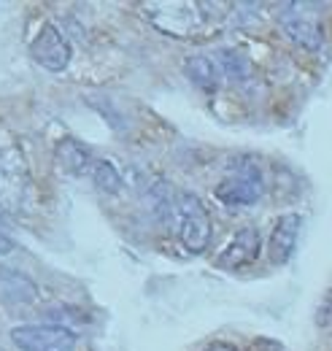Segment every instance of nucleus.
Segmentation results:
<instances>
[{
	"instance_id": "nucleus-16",
	"label": "nucleus",
	"mask_w": 332,
	"mask_h": 351,
	"mask_svg": "<svg viewBox=\"0 0 332 351\" xmlns=\"http://www.w3.org/2000/svg\"><path fill=\"white\" fill-rule=\"evenodd\" d=\"M14 252V238L8 235V230H5V221L0 217V254H11Z\"/></svg>"
},
{
	"instance_id": "nucleus-9",
	"label": "nucleus",
	"mask_w": 332,
	"mask_h": 351,
	"mask_svg": "<svg viewBox=\"0 0 332 351\" xmlns=\"http://www.w3.org/2000/svg\"><path fill=\"white\" fill-rule=\"evenodd\" d=\"M300 224H303V219L297 214H284L281 219L276 221V227L270 232V263H289L292 254H294V246H297Z\"/></svg>"
},
{
	"instance_id": "nucleus-2",
	"label": "nucleus",
	"mask_w": 332,
	"mask_h": 351,
	"mask_svg": "<svg viewBox=\"0 0 332 351\" xmlns=\"http://www.w3.org/2000/svg\"><path fill=\"white\" fill-rule=\"evenodd\" d=\"M33 197V181L27 162L16 143L0 146V208L8 214H25Z\"/></svg>"
},
{
	"instance_id": "nucleus-15",
	"label": "nucleus",
	"mask_w": 332,
	"mask_h": 351,
	"mask_svg": "<svg viewBox=\"0 0 332 351\" xmlns=\"http://www.w3.org/2000/svg\"><path fill=\"white\" fill-rule=\"evenodd\" d=\"M316 322H319V327H324V330H332V289L327 292V295H324V300H322V306H319Z\"/></svg>"
},
{
	"instance_id": "nucleus-1",
	"label": "nucleus",
	"mask_w": 332,
	"mask_h": 351,
	"mask_svg": "<svg viewBox=\"0 0 332 351\" xmlns=\"http://www.w3.org/2000/svg\"><path fill=\"white\" fill-rule=\"evenodd\" d=\"M146 19L165 36L173 38H206L216 33L222 25V5L219 3H149Z\"/></svg>"
},
{
	"instance_id": "nucleus-4",
	"label": "nucleus",
	"mask_w": 332,
	"mask_h": 351,
	"mask_svg": "<svg viewBox=\"0 0 332 351\" xmlns=\"http://www.w3.org/2000/svg\"><path fill=\"white\" fill-rule=\"evenodd\" d=\"M19 351H76V332L62 324H19L11 330Z\"/></svg>"
},
{
	"instance_id": "nucleus-7",
	"label": "nucleus",
	"mask_w": 332,
	"mask_h": 351,
	"mask_svg": "<svg viewBox=\"0 0 332 351\" xmlns=\"http://www.w3.org/2000/svg\"><path fill=\"white\" fill-rule=\"evenodd\" d=\"M30 54H33V60H36L41 68L51 71V73L65 71L68 62H71V57H73L68 38L60 33L57 25H49V22L36 33V38H33V44H30Z\"/></svg>"
},
{
	"instance_id": "nucleus-13",
	"label": "nucleus",
	"mask_w": 332,
	"mask_h": 351,
	"mask_svg": "<svg viewBox=\"0 0 332 351\" xmlns=\"http://www.w3.org/2000/svg\"><path fill=\"white\" fill-rule=\"evenodd\" d=\"M92 178H95V186L106 195H117L122 189V176L111 162H97L92 168Z\"/></svg>"
},
{
	"instance_id": "nucleus-10",
	"label": "nucleus",
	"mask_w": 332,
	"mask_h": 351,
	"mask_svg": "<svg viewBox=\"0 0 332 351\" xmlns=\"http://www.w3.org/2000/svg\"><path fill=\"white\" fill-rule=\"evenodd\" d=\"M184 73H187V79L195 84V87L200 89H216L219 87V82H222V65L216 62V60H211L206 54H198V57H189L187 62H184Z\"/></svg>"
},
{
	"instance_id": "nucleus-11",
	"label": "nucleus",
	"mask_w": 332,
	"mask_h": 351,
	"mask_svg": "<svg viewBox=\"0 0 332 351\" xmlns=\"http://www.w3.org/2000/svg\"><path fill=\"white\" fill-rule=\"evenodd\" d=\"M57 165H60L65 173L84 176L89 171V165H92V154H89V149L82 146L79 141L65 138V141L57 143Z\"/></svg>"
},
{
	"instance_id": "nucleus-6",
	"label": "nucleus",
	"mask_w": 332,
	"mask_h": 351,
	"mask_svg": "<svg viewBox=\"0 0 332 351\" xmlns=\"http://www.w3.org/2000/svg\"><path fill=\"white\" fill-rule=\"evenodd\" d=\"M265 192V181L257 165H238L235 173L227 176L219 186H216V197L224 203V206H251L262 197Z\"/></svg>"
},
{
	"instance_id": "nucleus-5",
	"label": "nucleus",
	"mask_w": 332,
	"mask_h": 351,
	"mask_svg": "<svg viewBox=\"0 0 332 351\" xmlns=\"http://www.w3.org/2000/svg\"><path fill=\"white\" fill-rule=\"evenodd\" d=\"M278 25L287 33V38L303 49L316 51L322 46V27L313 14V5H308V3H281Z\"/></svg>"
},
{
	"instance_id": "nucleus-8",
	"label": "nucleus",
	"mask_w": 332,
	"mask_h": 351,
	"mask_svg": "<svg viewBox=\"0 0 332 351\" xmlns=\"http://www.w3.org/2000/svg\"><path fill=\"white\" fill-rule=\"evenodd\" d=\"M259 249H262V235L257 227H244L233 235V241L224 246V252L219 254V267H227V270H241L251 265L259 257Z\"/></svg>"
},
{
	"instance_id": "nucleus-17",
	"label": "nucleus",
	"mask_w": 332,
	"mask_h": 351,
	"mask_svg": "<svg viewBox=\"0 0 332 351\" xmlns=\"http://www.w3.org/2000/svg\"><path fill=\"white\" fill-rule=\"evenodd\" d=\"M206 351H238L235 346H230V343H211Z\"/></svg>"
},
{
	"instance_id": "nucleus-12",
	"label": "nucleus",
	"mask_w": 332,
	"mask_h": 351,
	"mask_svg": "<svg viewBox=\"0 0 332 351\" xmlns=\"http://www.w3.org/2000/svg\"><path fill=\"white\" fill-rule=\"evenodd\" d=\"M0 292L16 303H33L38 298V287L27 276L8 270V267H0Z\"/></svg>"
},
{
	"instance_id": "nucleus-3",
	"label": "nucleus",
	"mask_w": 332,
	"mask_h": 351,
	"mask_svg": "<svg viewBox=\"0 0 332 351\" xmlns=\"http://www.w3.org/2000/svg\"><path fill=\"white\" fill-rule=\"evenodd\" d=\"M173 214H176V224H178V238L184 243L187 252L192 254H203L211 243V217L208 208L200 203L198 195L189 192H178L176 203H173Z\"/></svg>"
},
{
	"instance_id": "nucleus-14",
	"label": "nucleus",
	"mask_w": 332,
	"mask_h": 351,
	"mask_svg": "<svg viewBox=\"0 0 332 351\" xmlns=\"http://www.w3.org/2000/svg\"><path fill=\"white\" fill-rule=\"evenodd\" d=\"M219 65H222V73H227L235 82L249 79V62L235 51H222V62Z\"/></svg>"
}]
</instances>
